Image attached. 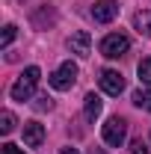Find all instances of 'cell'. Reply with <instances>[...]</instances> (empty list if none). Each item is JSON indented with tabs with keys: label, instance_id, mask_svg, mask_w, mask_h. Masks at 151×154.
Instances as JSON below:
<instances>
[{
	"label": "cell",
	"instance_id": "cell-1",
	"mask_svg": "<svg viewBox=\"0 0 151 154\" xmlns=\"http://www.w3.org/2000/svg\"><path fill=\"white\" fill-rule=\"evenodd\" d=\"M39 77H42V71H39V65H27V68H24V71L18 74V80L12 83V89H9V95H12V101H30V98L36 95Z\"/></svg>",
	"mask_w": 151,
	"mask_h": 154
},
{
	"label": "cell",
	"instance_id": "cell-2",
	"mask_svg": "<svg viewBox=\"0 0 151 154\" xmlns=\"http://www.w3.org/2000/svg\"><path fill=\"white\" fill-rule=\"evenodd\" d=\"M101 136H104V142H107L110 148H119V145L128 139V122H125V119H119V116L107 119V122H104V128H101Z\"/></svg>",
	"mask_w": 151,
	"mask_h": 154
},
{
	"label": "cell",
	"instance_id": "cell-3",
	"mask_svg": "<svg viewBox=\"0 0 151 154\" xmlns=\"http://www.w3.org/2000/svg\"><path fill=\"white\" fill-rule=\"evenodd\" d=\"M128 51H131V38L125 33H110V36L101 38V54L107 59H119V57H125Z\"/></svg>",
	"mask_w": 151,
	"mask_h": 154
},
{
	"label": "cell",
	"instance_id": "cell-4",
	"mask_svg": "<svg viewBox=\"0 0 151 154\" xmlns=\"http://www.w3.org/2000/svg\"><path fill=\"white\" fill-rule=\"evenodd\" d=\"M77 80V65L68 59V62H62V65H57L54 68V74L48 77V83L57 89V92H65V89H71Z\"/></svg>",
	"mask_w": 151,
	"mask_h": 154
},
{
	"label": "cell",
	"instance_id": "cell-5",
	"mask_svg": "<svg viewBox=\"0 0 151 154\" xmlns=\"http://www.w3.org/2000/svg\"><path fill=\"white\" fill-rule=\"evenodd\" d=\"M98 83H101V89H104L107 95H113V98L125 92V77L119 74V71H113V68H104L101 77H98Z\"/></svg>",
	"mask_w": 151,
	"mask_h": 154
},
{
	"label": "cell",
	"instance_id": "cell-6",
	"mask_svg": "<svg viewBox=\"0 0 151 154\" xmlns=\"http://www.w3.org/2000/svg\"><path fill=\"white\" fill-rule=\"evenodd\" d=\"M116 15H119V3H116V0H98V3L92 6L95 24H110Z\"/></svg>",
	"mask_w": 151,
	"mask_h": 154
},
{
	"label": "cell",
	"instance_id": "cell-7",
	"mask_svg": "<svg viewBox=\"0 0 151 154\" xmlns=\"http://www.w3.org/2000/svg\"><path fill=\"white\" fill-rule=\"evenodd\" d=\"M68 48H71V54H77V57H89L92 54V36L86 30H77L74 36L68 38Z\"/></svg>",
	"mask_w": 151,
	"mask_h": 154
},
{
	"label": "cell",
	"instance_id": "cell-8",
	"mask_svg": "<svg viewBox=\"0 0 151 154\" xmlns=\"http://www.w3.org/2000/svg\"><path fill=\"white\" fill-rule=\"evenodd\" d=\"M42 142H45V125L27 122V125H24V145H27V148H39Z\"/></svg>",
	"mask_w": 151,
	"mask_h": 154
},
{
	"label": "cell",
	"instance_id": "cell-9",
	"mask_svg": "<svg viewBox=\"0 0 151 154\" xmlns=\"http://www.w3.org/2000/svg\"><path fill=\"white\" fill-rule=\"evenodd\" d=\"M101 110H104V104H101V98L95 95V92H89V95L83 98V116H86L89 122H95V119L101 116Z\"/></svg>",
	"mask_w": 151,
	"mask_h": 154
},
{
	"label": "cell",
	"instance_id": "cell-10",
	"mask_svg": "<svg viewBox=\"0 0 151 154\" xmlns=\"http://www.w3.org/2000/svg\"><path fill=\"white\" fill-rule=\"evenodd\" d=\"M133 24H136V30H139L142 36H151V9H145V12H136Z\"/></svg>",
	"mask_w": 151,
	"mask_h": 154
},
{
	"label": "cell",
	"instance_id": "cell-11",
	"mask_svg": "<svg viewBox=\"0 0 151 154\" xmlns=\"http://www.w3.org/2000/svg\"><path fill=\"white\" fill-rule=\"evenodd\" d=\"M133 104H136L139 110H148L151 113V89H136V92H133Z\"/></svg>",
	"mask_w": 151,
	"mask_h": 154
},
{
	"label": "cell",
	"instance_id": "cell-12",
	"mask_svg": "<svg viewBox=\"0 0 151 154\" xmlns=\"http://www.w3.org/2000/svg\"><path fill=\"white\" fill-rule=\"evenodd\" d=\"M136 74H139V80H142L145 86H151V59H142V62L136 65Z\"/></svg>",
	"mask_w": 151,
	"mask_h": 154
},
{
	"label": "cell",
	"instance_id": "cell-13",
	"mask_svg": "<svg viewBox=\"0 0 151 154\" xmlns=\"http://www.w3.org/2000/svg\"><path fill=\"white\" fill-rule=\"evenodd\" d=\"M12 131H15V116L9 110H3V116H0V134H12Z\"/></svg>",
	"mask_w": 151,
	"mask_h": 154
},
{
	"label": "cell",
	"instance_id": "cell-14",
	"mask_svg": "<svg viewBox=\"0 0 151 154\" xmlns=\"http://www.w3.org/2000/svg\"><path fill=\"white\" fill-rule=\"evenodd\" d=\"M12 38H15V24H6V27H3V42H0V45H3V51L12 45Z\"/></svg>",
	"mask_w": 151,
	"mask_h": 154
},
{
	"label": "cell",
	"instance_id": "cell-15",
	"mask_svg": "<svg viewBox=\"0 0 151 154\" xmlns=\"http://www.w3.org/2000/svg\"><path fill=\"white\" fill-rule=\"evenodd\" d=\"M0 154H24V148L12 145V142H3V145H0Z\"/></svg>",
	"mask_w": 151,
	"mask_h": 154
},
{
	"label": "cell",
	"instance_id": "cell-16",
	"mask_svg": "<svg viewBox=\"0 0 151 154\" xmlns=\"http://www.w3.org/2000/svg\"><path fill=\"white\" fill-rule=\"evenodd\" d=\"M131 154H151V151H148V145H145L142 139H136V142H133V151H131Z\"/></svg>",
	"mask_w": 151,
	"mask_h": 154
},
{
	"label": "cell",
	"instance_id": "cell-17",
	"mask_svg": "<svg viewBox=\"0 0 151 154\" xmlns=\"http://www.w3.org/2000/svg\"><path fill=\"white\" fill-rule=\"evenodd\" d=\"M59 154H80V151H77V148H71V145H65V148H62Z\"/></svg>",
	"mask_w": 151,
	"mask_h": 154
}]
</instances>
